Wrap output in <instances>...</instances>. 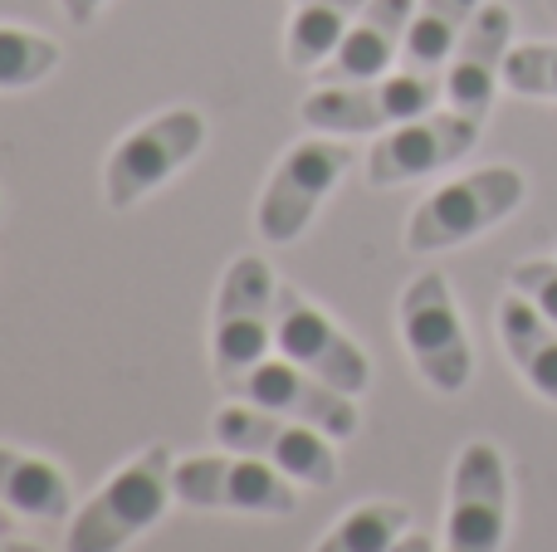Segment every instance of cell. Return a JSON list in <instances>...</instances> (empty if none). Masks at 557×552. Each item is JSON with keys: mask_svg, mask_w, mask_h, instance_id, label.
<instances>
[{"mask_svg": "<svg viewBox=\"0 0 557 552\" xmlns=\"http://www.w3.org/2000/svg\"><path fill=\"white\" fill-rule=\"evenodd\" d=\"M172 475H176V460L166 446H147L143 455H133L74 514L69 552H123L133 538H143L176 499Z\"/></svg>", "mask_w": 557, "mask_h": 552, "instance_id": "obj_1", "label": "cell"}, {"mask_svg": "<svg viewBox=\"0 0 557 552\" xmlns=\"http://www.w3.org/2000/svg\"><path fill=\"white\" fill-rule=\"evenodd\" d=\"M529 196L519 166H484L460 181H445L441 191H431L406 221V250L411 254H435L455 250L465 240H480L484 230H494L499 221H509Z\"/></svg>", "mask_w": 557, "mask_h": 552, "instance_id": "obj_2", "label": "cell"}, {"mask_svg": "<svg viewBox=\"0 0 557 552\" xmlns=\"http://www.w3.org/2000/svg\"><path fill=\"white\" fill-rule=\"evenodd\" d=\"M445 93V74L435 68H401V74L362 78V84H323L304 98V123L327 137L386 133L411 117L435 113Z\"/></svg>", "mask_w": 557, "mask_h": 552, "instance_id": "obj_3", "label": "cell"}, {"mask_svg": "<svg viewBox=\"0 0 557 552\" xmlns=\"http://www.w3.org/2000/svg\"><path fill=\"white\" fill-rule=\"evenodd\" d=\"M274 303H278L274 269L260 254H240L225 269L221 293H215V318H211V367L225 391L270 357Z\"/></svg>", "mask_w": 557, "mask_h": 552, "instance_id": "obj_4", "label": "cell"}, {"mask_svg": "<svg viewBox=\"0 0 557 552\" xmlns=\"http://www.w3.org/2000/svg\"><path fill=\"white\" fill-rule=\"evenodd\" d=\"M401 338L411 352L416 372L425 377V387H435L441 397H460L474 377V352L465 338L455 293L445 284V274L425 269L406 284L401 293Z\"/></svg>", "mask_w": 557, "mask_h": 552, "instance_id": "obj_5", "label": "cell"}, {"mask_svg": "<svg viewBox=\"0 0 557 552\" xmlns=\"http://www.w3.org/2000/svg\"><path fill=\"white\" fill-rule=\"evenodd\" d=\"M201 147H206V117L196 108H172V113L133 127L108 156L103 172L108 211H133L143 196H152L157 186L172 181Z\"/></svg>", "mask_w": 557, "mask_h": 552, "instance_id": "obj_6", "label": "cell"}, {"mask_svg": "<svg viewBox=\"0 0 557 552\" xmlns=\"http://www.w3.org/2000/svg\"><path fill=\"white\" fill-rule=\"evenodd\" d=\"M211 436L221 440L225 450H240V455H255L264 465H274L278 475L298 479L308 489H327L337 479V455L333 440L323 430L304 426V421H288L278 411L264 406H221L211 416Z\"/></svg>", "mask_w": 557, "mask_h": 552, "instance_id": "obj_7", "label": "cell"}, {"mask_svg": "<svg viewBox=\"0 0 557 552\" xmlns=\"http://www.w3.org/2000/svg\"><path fill=\"white\" fill-rule=\"evenodd\" d=\"M172 489L182 504L206 509V514H260V518H288L298 509L294 479L278 475L274 465L255 455H191L176 460Z\"/></svg>", "mask_w": 557, "mask_h": 552, "instance_id": "obj_8", "label": "cell"}, {"mask_svg": "<svg viewBox=\"0 0 557 552\" xmlns=\"http://www.w3.org/2000/svg\"><path fill=\"white\" fill-rule=\"evenodd\" d=\"M352 166V147L337 137H308V142L288 147L284 162L274 166L270 186H264L260 205H255V225L270 244H294L327 201L343 172Z\"/></svg>", "mask_w": 557, "mask_h": 552, "instance_id": "obj_9", "label": "cell"}, {"mask_svg": "<svg viewBox=\"0 0 557 552\" xmlns=\"http://www.w3.org/2000/svg\"><path fill=\"white\" fill-rule=\"evenodd\" d=\"M509 534V465L499 446L470 440L450 469L445 552H499Z\"/></svg>", "mask_w": 557, "mask_h": 552, "instance_id": "obj_10", "label": "cell"}, {"mask_svg": "<svg viewBox=\"0 0 557 552\" xmlns=\"http://www.w3.org/2000/svg\"><path fill=\"white\" fill-rule=\"evenodd\" d=\"M274 348L288 362H298L304 372H313L318 381L347 391V397H362L367 381H372V362L367 352L327 318L318 303H308L294 284H278V303H274Z\"/></svg>", "mask_w": 557, "mask_h": 552, "instance_id": "obj_11", "label": "cell"}, {"mask_svg": "<svg viewBox=\"0 0 557 552\" xmlns=\"http://www.w3.org/2000/svg\"><path fill=\"white\" fill-rule=\"evenodd\" d=\"M480 127L465 113H425L411 117L401 127H386L376 137V147L367 152V181L372 186H401V181H421V176L445 172L450 162H460L474 142H480Z\"/></svg>", "mask_w": 557, "mask_h": 552, "instance_id": "obj_12", "label": "cell"}, {"mask_svg": "<svg viewBox=\"0 0 557 552\" xmlns=\"http://www.w3.org/2000/svg\"><path fill=\"white\" fill-rule=\"evenodd\" d=\"M231 397L250 401V406L278 411L288 421H304V426L323 430L327 440H352L357 436V406L347 391L318 381L313 372H304L298 362H274L264 357L260 367H250L240 381L231 387Z\"/></svg>", "mask_w": 557, "mask_h": 552, "instance_id": "obj_13", "label": "cell"}, {"mask_svg": "<svg viewBox=\"0 0 557 552\" xmlns=\"http://www.w3.org/2000/svg\"><path fill=\"white\" fill-rule=\"evenodd\" d=\"M513 49V10L490 0L480 5V15L470 20V29L460 35L450 64H445V98L455 113L484 123L494 108V93L504 84V59Z\"/></svg>", "mask_w": 557, "mask_h": 552, "instance_id": "obj_14", "label": "cell"}, {"mask_svg": "<svg viewBox=\"0 0 557 552\" xmlns=\"http://www.w3.org/2000/svg\"><path fill=\"white\" fill-rule=\"evenodd\" d=\"M416 0H367L362 15L352 20V29L343 35V45L327 54V64L318 68L323 84H362V78H382L392 68V59L401 54L406 29H411Z\"/></svg>", "mask_w": 557, "mask_h": 552, "instance_id": "obj_15", "label": "cell"}, {"mask_svg": "<svg viewBox=\"0 0 557 552\" xmlns=\"http://www.w3.org/2000/svg\"><path fill=\"white\" fill-rule=\"evenodd\" d=\"M499 338L509 362L523 372V381L543 401H557V328L523 293H509L499 303Z\"/></svg>", "mask_w": 557, "mask_h": 552, "instance_id": "obj_16", "label": "cell"}, {"mask_svg": "<svg viewBox=\"0 0 557 552\" xmlns=\"http://www.w3.org/2000/svg\"><path fill=\"white\" fill-rule=\"evenodd\" d=\"M0 504L15 509L20 518L59 524L69 518V475L39 455L0 446Z\"/></svg>", "mask_w": 557, "mask_h": 552, "instance_id": "obj_17", "label": "cell"}, {"mask_svg": "<svg viewBox=\"0 0 557 552\" xmlns=\"http://www.w3.org/2000/svg\"><path fill=\"white\" fill-rule=\"evenodd\" d=\"M367 0H298L294 20H288V39L284 54L288 68H323L327 54L343 45V35L352 29V20L362 15Z\"/></svg>", "mask_w": 557, "mask_h": 552, "instance_id": "obj_18", "label": "cell"}, {"mask_svg": "<svg viewBox=\"0 0 557 552\" xmlns=\"http://www.w3.org/2000/svg\"><path fill=\"white\" fill-rule=\"evenodd\" d=\"M480 5L484 0H416L411 29H406V45H401L406 68H435L441 74L450 64L460 35L470 29V20L480 15Z\"/></svg>", "mask_w": 557, "mask_h": 552, "instance_id": "obj_19", "label": "cell"}, {"mask_svg": "<svg viewBox=\"0 0 557 552\" xmlns=\"http://www.w3.org/2000/svg\"><path fill=\"white\" fill-rule=\"evenodd\" d=\"M406 534H411V509L376 499V504H362L347 518H337L313 552H392Z\"/></svg>", "mask_w": 557, "mask_h": 552, "instance_id": "obj_20", "label": "cell"}, {"mask_svg": "<svg viewBox=\"0 0 557 552\" xmlns=\"http://www.w3.org/2000/svg\"><path fill=\"white\" fill-rule=\"evenodd\" d=\"M54 68H59V45L49 35H35V29H20V25H0V93L45 84Z\"/></svg>", "mask_w": 557, "mask_h": 552, "instance_id": "obj_21", "label": "cell"}, {"mask_svg": "<svg viewBox=\"0 0 557 552\" xmlns=\"http://www.w3.org/2000/svg\"><path fill=\"white\" fill-rule=\"evenodd\" d=\"M504 88L523 98H557V45H513L504 59Z\"/></svg>", "mask_w": 557, "mask_h": 552, "instance_id": "obj_22", "label": "cell"}, {"mask_svg": "<svg viewBox=\"0 0 557 552\" xmlns=\"http://www.w3.org/2000/svg\"><path fill=\"white\" fill-rule=\"evenodd\" d=\"M509 284H513V293H523V299H529L533 309H539L543 318L557 328V260H523V264H513Z\"/></svg>", "mask_w": 557, "mask_h": 552, "instance_id": "obj_23", "label": "cell"}, {"mask_svg": "<svg viewBox=\"0 0 557 552\" xmlns=\"http://www.w3.org/2000/svg\"><path fill=\"white\" fill-rule=\"evenodd\" d=\"M103 5H108V0H59V10L69 15V25H78V29L94 25L98 10H103Z\"/></svg>", "mask_w": 557, "mask_h": 552, "instance_id": "obj_24", "label": "cell"}, {"mask_svg": "<svg viewBox=\"0 0 557 552\" xmlns=\"http://www.w3.org/2000/svg\"><path fill=\"white\" fill-rule=\"evenodd\" d=\"M392 552H435V543H431V538H425V534H406V538H401V543H396Z\"/></svg>", "mask_w": 557, "mask_h": 552, "instance_id": "obj_25", "label": "cell"}, {"mask_svg": "<svg viewBox=\"0 0 557 552\" xmlns=\"http://www.w3.org/2000/svg\"><path fill=\"white\" fill-rule=\"evenodd\" d=\"M0 552H45V548L25 543V538H15V534H5V538H0Z\"/></svg>", "mask_w": 557, "mask_h": 552, "instance_id": "obj_26", "label": "cell"}, {"mask_svg": "<svg viewBox=\"0 0 557 552\" xmlns=\"http://www.w3.org/2000/svg\"><path fill=\"white\" fill-rule=\"evenodd\" d=\"M15 509H5V504H0V538H5V534H15Z\"/></svg>", "mask_w": 557, "mask_h": 552, "instance_id": "obj_27", "label": "cell"}, {"mask_svg": "<svg viewBox=\"0 0 557 552\" xmlns=\"http://www.w3.org/2000/svg\"><path fill=\"white\" fill-rule=\"evenodd\" d=\"M294 5H298V0H294Z\"/></svg>", "mask_w": 557, "mask_h": 552, "instance_id": "obj_28", "label": "cell"}]
</instances>
